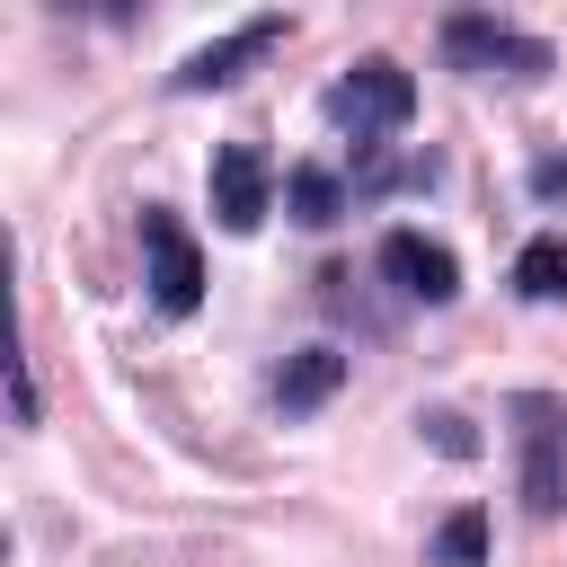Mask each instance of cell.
Segmentation results:
<instances>
[{
    "instance_id": "30bf717a",
    "label": "cell",
    "mask_w": 567,
    "mask_h": 567,
    "mask_svg": "<svg viewBox=\"0 0 567 567\" xmlns=\"http://www.w3.org/2000/svg\"><path fill=\"white\" fill-rule=\"evenodd\" d=\"M284 204H292V221L328 230V221L346 213V186H337V168H319V159H310V168H292V177H284Z\"/></svg>"
},
{
    "instance_id": "5b68a950",
    "label": "cell",
    "mask_w": 567,
    "mask_h": 567,
    "mask_svg": "<svg viewBox=\"0 0 567 567\" xmlns=\"http://www.w3.org/2000/svg\"><path fill=\"white\" fill-rule=\"evenodd\" d=\"M284 44V18H248V27H230V35H213V44H195L186 62H177V89H230L248 62H266Z\"/></svg>"
},
{
    "instance_id": "6da1fadb",
    "label": "cell",
    "mask_w": 567,
    "mask_h": 567,
    "mask_svg": "<svg viewBox=\"0 0 567 567\" xmlns=\"http://www.w3.org/2000/svg\"><path fill=\"white\" fill-rule=\"evenodd\" d=\"M514 478H523L532 514L567 505V399H549V390L514 399Z\"/></svg>"
},
{
    "instance_id": "7c38bea8",
    "label": "cell",
    "mask_w": 567,
    "mask_h": 567,
    "mask_svg": "<svg viewBox=\"0 0 567 567\" xmlns=\"http://www.w3.org/2000/svg\"><path fill=\"white\" fill-rule=\"evenodd\" d=\"M425 425H434V443H443L452 461H461V452H478V434H470V416H452V408H443V416H425Z\"/></svg>"
},
{
    "instance_id": "8fae6325",
    "label": "cell",
    "mask_w": 567,
    "mask_h": 567,
    "mask_svg": "<svg viewBox=\"0 0 567 567\" xmlns=\"http://www.w3.org/2000/svg\"><path fill=\"white\" fill-rule=\"evenodd\" d=\"M434 558H443V567H478V558H487V514L461 505V514L434 532Z\"/></svg>"
},
{
    "instance_id": "52a82bcc",
    "label": "cell",
    "mask_w": 567,
    "mask_h": 567,
    "mask_svg": "<svg viewBox=\"0 0 567 567\" xmlns=\"http://www.w3.org/2000/svg\"><path fill=\"white\" fill-rule=\"evenodd\" d=\"M213 221L221 230H257L266 221V151L257 142H221L213 151Z\"/></svg>"
},
{
    "instance_id": "7a4b0ae2",
    "label": "cell",
    "mask_w": 567,
    "mask_h": 567,
    "mask_svg": "<svg viewBox=\"0 0 567 567\" xmlns=\"http://www.w3.org/2000/svg\"><path fill=\"white\" fill-rule=\"evenodd\" d=\"M408 106H416V80L390 62V53H363L337 89H328V115L354 133V142H372V133H399L408 124Z\"/></svg>"
},
{
    "instance_id": "ba28073f",
    "label": "cell",
    "mask_w": 567,
    "mask_h": 567,
    "mask_svg": "<svg viewBox=\"0 0 567 567\" xmlns=\"http://www.w3.org/2000/svg\"><path fill=\"white\" fill-rule=\"evenodd\" d=\"M337 381H346V354H337V346H301V354L284 363V381H275V399H284V408H319Z\"/></svg>"
},
{
    "instance_id": "277c9868",
    "label": "cell",
    "mask_w": 567,
    "mask_h": 567,
    "mask_svg": "<svg viewBox=\"0 0 567 567\" xmlns=\"http://www.w3.org/2000/svg\"><path fill=\"white\" fill-rule=\"evenodd\" d=\"M142 248H151V301H159L168 319H186V310L204 301V257H195L186 221L151 204V213H142Z\"/></svg>"
},
{
    "instance_id": "5bb4252c",
    "label": "cell",
    "mask_w": 567,
    "mask_h": 567,
    "mask_svg": "<svg viewBox=\"0 0 567 567\" xmlns=\"http://www.w3.org/2000/svg\"><path fill=\"white\" fill-rule=\"evenodd\" d=\"M532 186H540V195H567V159H540V168H532Z\"/></svg>"
},
{
    "instance_id": "4fadbf2b",
    "label": "cell",
    "mask_w": 567,
    "mask_h": 567,
    "mask_svg": "<svg viewBox=\"0 0 567 567\" xmlns=\"http://www.w3.org/2000/svg\"><path fill=\"white\" fill-rule=\"evenodd\" d=\"M9 399H18V425H35V372H27V354L9 363Z\"/></svg>"
},
{
    "instance_id": "8992f818",
    "label": "cell",
    "mask_w": 567,
    "mask_h": 567,
    "mask_svg": "<svg viewBox=\"0 0 567 567\" xmlns=\"http://www.w3.org/2000/svg\"><path fill=\"white\" fill-rule=\"evenodd\" d=\"M381 275H390L408 301H452V292H461V257H452L443 239H425V230H390V239H381Z\"/></svg>"
},
{
    "instance_id": "9c48e42d",
    "label": "cell",
    "mask_w": 567,
    "mask_h": 567,
    "mask_svg": "<svg viewBox=\"0 0 567 567\" xmlns=\"http://www.w3.org/2000/svg\"><path fill=\"white\" fill-rule=\"evenodd\" d=\"M514 292H523V301H567V230H540V239L514 257Z\"/></svg>"
},
{
    "instance_id": "3957f363",
    "label": "cell",
    "mask_w": 567,
    "mask_h": 567,
    "mask_svg": "<svg viewBox=\"0 0 567 567\" xmlns=\"http://www.w3.org/2000/svg\"><path fill=\"white\" fill-rule=\"evenodd\" d=\"M443 53L461 62V71H496V80H532V71H549V44L540 35H523V27H505V18H478V9H461V18H443Z\"/></svg>"
}]
</instances>
